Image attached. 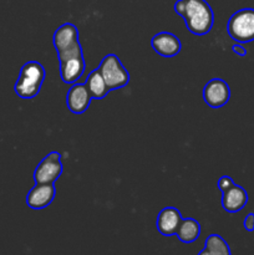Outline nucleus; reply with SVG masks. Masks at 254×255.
Wrapping results in <instances>:
<instances>
[{
    "mask_svg": "<svg viewBox=\"0 0 254 255\" xmlns=\"http://www.w3.org/2000/svg\"><path fill=\"white\" fill-rule=\"evenodd\" d=\"M204 249H207L212 255H232L228 243L219 234H211L206 239Z\"/></svg>",
    "mask_w": 254,
    "mask_h": 255,
    "instance_id": "nucleus-16",
    "label": "nucleus"
},
{
    "mask_svg": "<svg viewBox=\"0 0 254 255\" xmlns=\"http://www.w3.org/2000/svg\"><path fill=\"white\" fill-rule=\"evenodd\" d=\"M233 184H234L233 179H232L229 176H222L221 178L218 179V188L222 193H223L224 191H227L228 188H231Z\"/></svg>",
    "mask_w": 254,
    "mask_h": 255,
    "instance_id": "nucleus-17",
    "label": "nucleus"
},
{
    "mask_svg": "<svg viewBox=\"0 0 254 255\" xmlns=\"http://www.w3.org/2000/svg\"><path fill=\"white\" fill-rule=\"evenodd\" d=\"M151 45L152 49L162 57H173L182 50L181 40L168 31H161L154 35L151 40Z\"/></svg>",
    "mask_w": 254,
    "mask_h": 255,
    "instance_id": "nucleus-10",
    "label": "nucleus"
},
{
    "mask_svg": "<svg viewBox=\"0 0 254 255\" xmlns=\"http://www.w3.org/2000/svg\"><path fill=\"white\" fill-rule=\"evenodd\" d=\"M176 236L182 243H193L201 236V224L193 218H183L178 227Z\"/></svg>",
    "mask_w": 254,
    "mask_h": 255,
    "instance_id": "nucleus-14",
    "label": "nucleus"
},
{
    "mask_svg": "<svg viewBox=\"0 0 254 255\" xmlns=\"http://www.w3.org/2000/svg\"><path fill=\"white\" fill-rule=\"evenodd\" d=\"M243 227H244V229L248 232L254 231V213H249L248 216L244 218Z\"/></svg>",
    "mask_w": 254,
    "mask_h": 255,
    "instance_id": "nucleus-18",
    "label": "nucleus"
},
{
    "mask_svg": "<svg viewBox=\"0 0 254 255\" xmlns=\"http://www.w3.org/2000/svg\"><path fill=\"white\" fill-rule=\"evenodd\" d=\"M232 50H233L237 55H239V56H242V57L246 56L247 55V49L246 47L242 46L241 44H234L233 46H232Z\"/></svg>",
    "mask_w": 254,
    "mask_h": 255,
    "instance_id": "nucleus-19",
    "label": "nucleus"
},
{
    "mask_svg": "<svg viewBox=\"0 0 254 255\" xmlns=\"http://www.w3.org/2000/svg\"><path fill=\"white\" fill-rule=\"evenodd\" d=\"M64 166L61 163V154L56 151L50 152L37 164L34 171V181L39 184L55 183L61 177Z\"/></svg>",
    "mask_w": 254,
    "mask_h": 255,
    "instance_id": "nucleus-6",
    "label": "nucleus"
},
{
    "mask_svg": "<svg viewBox=\"0 0 254 255\" xmlns=\"http://www.w3.org/2000/svg\"><path fill=\"white\" fill-rule=\"evenodd\" d=\"M60 62V75L65 84H75L84 75L86 62L84 59V50L77 41L71 47L57 52Z\"/></svg>",
    "mask_w": 254,
    "mask_h": 255,
    "instance_id": "nucleus-3",
    "label": "nucleus"
},
{
    "mask_svg": "<svg viewBox=\"0 0 254 255\" xmlns=\"http://www.w3.org/2000/svg\"><path fill=\"white\" fill-rule=\"evenodd\" d=\"M173 9L183 17L192 34L206 35L213 27L214 12L206 0H177Z\"/></svg>",
    "mask_w": 254,
    "mask_h": 255,
    "instance_id": "nucleus-1",
    "label": "nucleus"
},
{
    "mask_svg": "<svg viewBox=\"0 0 254 255\" xmlns=\"http://www.w3.org/2000/svg\"><path fill=\"white\" fill-rule=\"evenodd\" d=\"M227 31L241 44L254 41V9L247 7L234 12L228 20Z\"/></svg>",
    "mask_w": 254,
    "mask_h": 255,
    "instance_id": "nucleus-4",
    "label": "nucleus"
},
{
    "mask_svg": "<svg viewBox=\"0 0 254 255\" xmlns=\"http://www.w3.org/2000/svg\"><path fill=\"white\" fill-rule=\"evenodd\" d=\"M46 71L37 61H27L22 65L17 81L15 82V94L24 100H31L37 96L45 81Z\"/></svg>",
    "mask_w": 254,
    "mask_h": 255,
    "instance_id": "nucleus-2",
    "label": "nucleus"
},
{
    "mask_svg": "<svg viewBox=\"0 0 254 255\" xmlns=\"http://www.w3.org/2000/svg\"><path fill=\"white\" fill-rule=\"evenodd\" d=\"M52 41H54V47L57 52L69 49L79 41V30L71 22H65L55 30Z\"/></svg>",
    "mask_w": 254,
    "mask_h": 255,
    "instance_id": "nucleus-13",
    "label": "nucleus"
},
{
    "mask_svg": "<svg viewBox=\"0 0 254 255\" xmlns=\"http://www.w3.org/2000/svg\"><path fill=\"white\" fill-rule=\"evenodd\" d=\"M198 255H212L211 253H209V252L208 251H207V249H202V251L201 252H199V253H198Z\"/></svg>",
    "mask_w": 254,
    "mask_h": 255,
    "instance_id": "nucleus-20",
    "label": "nucleus"
},
{
    "mask_svg": "<svg viewBox=\"0 0 254 255\" xmlns=\"http://www.w3.org/2000/svg\"><path fill=\"white\" fill-rule=\"evenodd\" d=\"M55 196H56V188H55L54 183H35V186L27 193L26 204L31 209L39 211V209H44L49 207L54 201Z\"/></svg>",
    "mask_w": 254,
    "mask_h": 255,
    "instance_id": "nucleus-8",
    "label": "nucleus"
},
{
    "mask_svg": "<svg viewBox=\"0 0 254 255\" xmlns=\"http://www.w3.org/2000/svg\"><path fill=\"white\" fill-rule=\"evenodd\" d=\"M85 85H86L87 90L91 94V97L95 100H102L110 92L109 87H107L106 82H105L99 69L90 72Z\"/></svg>",
    "mask_w": 254,
    "mask_h": 255,
    "instance_id": "nucleus-15",
    "label": "nucleus"
},
{
    "mask_svg": "<svg viewBox=\"0 0 254 255\" xmlns=\"http://www.w3.org/2000/svg\"><path fill=\"white\" fill-rule=\"evenodd\" d=\"M91 94L87 90L86 85L75 82L66 95L67 109L75 115H81L89 109L91 104Z\"/></svg>",
    "mask_w": 254,
    "mask_h": 255,
    "instance_id": "nucleus-9",
    "label": "nucleus"
},
{
    "mask_svg": "<svg viewBox=\"0 0 254 255\" xmlns=\"http://www.w3.org/2000/svg\"><path fill=\"white\" fill-rule=\"evenodd\" d=\"M248 203V193L243 187L234 183L231 188L223 192L222 196V207L228 213L241 212Z\"/></svg>",
    "mask_w": 254,
    "mask_h": 255,
    "instance_id": "nucleus-12",
    "label": "nucleus"
},
{
    "mask_svg": "<svg viewBox=\"0 0 254 255\" xmlns=\"http://www.w3.org/2000/svg\"><path fill=\"white\" fill-rule=\"evenodd\" d=\"M99 71L101 72L110 91L124 89L129 82L128 71L125 69L119 56L115 54H109L102 59Z\"/></svg>",
    "mask_w": 254,
    "mask_h": 255,
    "instance_id": "nucleus-5",
    "label": "nucleus"
},
{
    "mask_svg": "<svg viewBox=\"0 0 254 255\" xmlns=\"http://www.w3.org/2000/svg\"><path fill=\"white\" fill-rule=\"evenodd\" d=\"M181 212L173 207H166L158 213L156 221L157 231L164 237L176 236L178 227L182 222Z\"/></svg>",
    "mask_w": 254,
    "mask_h": 255,
    "instance_id": "nucleus-11",
    "label": "nucleus"
},
{
    "mask_svg": "<svg viewBox=\"0 0 254 255\" xmlns=\"http://www.w3.org/2000/svg\"><path fill=\"white\" fill-rule=\"evenodd\" d=\"M231 99L229 85L222 79H212L203 89V100L211 109H221Z\"/></svg>",
    "mask_w": 254,
    "mask_h": 255,
    "instance_id": "nucleus-7",
    "label": "nucleus"
}]
</instances>
